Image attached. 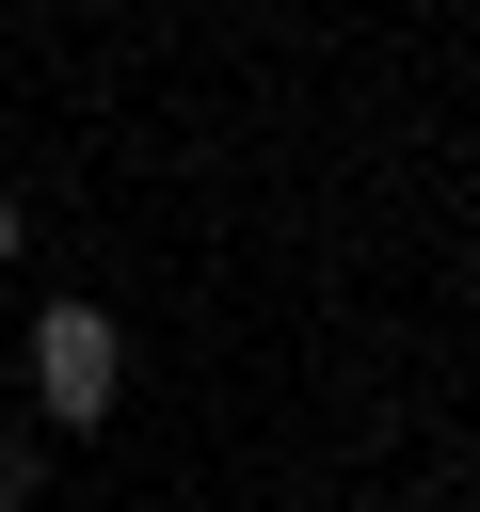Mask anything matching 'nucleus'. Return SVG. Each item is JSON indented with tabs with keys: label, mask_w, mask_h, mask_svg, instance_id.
Wrapping results in <instances>:
<instances>
[{
	"label": "nucleus",
	"mask_w": 480,
	"mask_h": 512,
	"mask_svg": "<svg viewBox=\"0 0 480 512\" xmlns=\"http://www.w3.org/2000/svg\"><path fill=\"white\" fill-rule=\"evenodd\" d=\"M112 384H128L112 304H48V320H32V400H48V432H96V416H112Z\"/></svg>",
	"instance_id": "nucleus-1"
},
{
	"label": "nucleus",
	"mask_w": 480,
	"mask_h": 512,
	"mask_svg": "<svg viewBox=\"0 0 480 512\" xmlns=\"http://www.w3.org/2000/svg\"><path fill=\"white\" fill-rule=\"evenodd\" d=\"M0 256H16V208H0Z\"/></svg>",
	"instance_id": "nucleus-2"
}]
</instances>
